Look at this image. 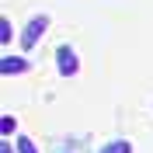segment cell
Listing matches in <instances>:
<instances>
[{
	"instance_id": "6da1fadb",
	"label": "cell",
	"mask_w": 153,
	"mask_h": 153,
	"mask_svg": "<svg viewBox=\"0 0 153 153\" xmlns=\"http://www.w3.org/2000/svg\"><path fill=\"white\" fill-rule=\"evenodd\" d=\"M49 25H52V21H49V14H35V18L25 25V31H21V49H25V56L38 45V38L49 31Z\"/></svg>"
},
{
	"instance_id": "7a4b0ae2",
	"label": "cell",
	"mask_w": 153,
	"mask_h": 153,
	"mask_svg": "<svg viewBox=\"0 0 153 153\" xmlns=\"http://www.w3.org/2000/svg\"><path fill=\"white\" fill-rule=\"evenodd\" d=\"M56 70H59V76H73L80 70V56H76L73 45H59L56 49Z\"/></svg>"
},
{
	"instance_id": "3957f363",
	"label": "cell",
	"mask_w": 153,
	"mask_h": 153,
	"mask_svg": "<svg viewBox=\"0 0 153 153\" xmlns=\"http://www.w3.org/2000/svg\"><path fill=\"white\" fill-rule=\"evenodd\" d=\"M28 70H31L28 56H4L0 59V76H18V73H28Z\"/></svg>"
},
{
	"instance_id": "277c9868",
	"label": "cell",
	"mask_w": 153,
	"mask_h": 153,
	"mask_svg": "<svg viewBox=\"0 0 153 153\" xmlns=\"http://www.w3.org/2000/svg\"><path fill=\"white\" fill-rule=\"evenodd\" d=\"M97 153H132V143H129V139H111V143L101 146Z\"/></svg>"
},
{
	"instance_id": "5b68a950",
	"label": "cell",
	"mask_w": 153,
	"mask_h": 153,
	"mask_svg": "<svg viewBox=\"0 0 153 153\" xmlns=\"http://www.w3.org/2000/svg\"><path fill=\"white\" fill-rule=\"evenodd\" d=\"M14 153H38V150H35V143H31L28 136H18L14 139Z\"/></svg>"
},
{
	"instance_id": "8992f818",
	"label": "cell",
	"mask_w": 153,
	"mask_h": 153,
	"mask_svg": "<svg viewBox=\"0 0 153 153\" xmlns=\"http://www.w3.org/2000/svg\"><path fill=\"white\" fill-rule=\"evenodd\" d=\"M10 38H14V25H10V18H0V42L7 45Z\"/></svg>"
},
{
	"instance_id": "52a82bcc",
	"label": "cell",
	"mask_w": 153,
	"mask_h": 153,
	"mask_svg": "<svg viewBox=\"0 0 153 153\" xmlns=\"http://www.w3.org/2000/svg\"><path fill=\"white\" fill-rule=\"evenodd\" d=\"M0 132H4V136H14V118H10V115L0 118Z\"/></svg>"
},
{
	"instance_id": "ba28073f",
	"label": "cell",
	"mask_w": 153,
	"mask_h": 153,
	"mask_svg": "<svg viewBox=\"0 0 153 153\" xmlns=\"http://www.w3.org/2000/svg\"><path fill=\"white\" fill-rule=\"evenodd\" d=\"M0 153H14V146H10V143H4V150H0Z\"/></svg>"
}]
</instances>
